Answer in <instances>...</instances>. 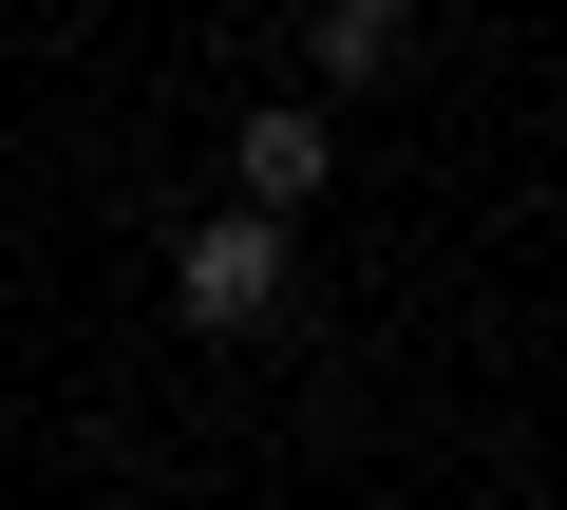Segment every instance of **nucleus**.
Segmentation results:
<instances>
[{
    "mask_svg": "<svg viewBox=\"0 0 567 510\" xmlns=\"http://www.w3.org/2000/svg\"><path fill=\"white\" fill-rule=\"evenodd\" d=\"M398 58V0H322V76H379Z\"/></svg>",
    "mask_w": 567,
    "mask_h": 510,
    "instance_id": "7ed1b4c3",
    "label": "nucleus"
},
{
    "mask_svg": "<svg viewBox=\"0 0 567 510\" xmlns=\"http://www.w3.org/2000/svg\"><path fill=\"white\" fill-rule=\"evenodd\" d=\"M322 189V114H246V208H303Z\"/></svg>",
    "mask_w": 567,
    "mask_h": 510,
    "instance_id": "f03ea898",
    "label": "nucleus"
},
{
    "mask_svg": "<svg viewBox=\"0 0 567 510\" xmlns=\"http://www.w3.org/2000/svg\"><path fill=\"white\" fill-rule=\"evenodd\" d=\"M171 284H189V322H208V341H246V322H284V208H246V227H208V246H189Z\"/></svg>",
    "mask_w": 567,
    "mask_h": 510,
    "instance_id": "f257e3e1",
    "label": "nucleus"
}]
</instances>
